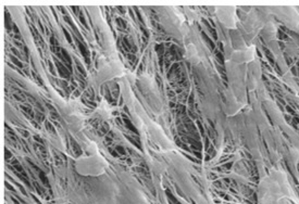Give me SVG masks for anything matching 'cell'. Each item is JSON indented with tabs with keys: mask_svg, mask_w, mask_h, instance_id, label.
Masks as SVG:
<instances>
[{
	"mask_svg": "<svg viewBox=\"0 0 299 204\" xmlns=\"http://www.w3.org/2000/svg\"><path fill=\"white\" fill-rule=\"evenodd\" d=\"M117 22H120V23H117L120 26H126V24H125L126 22H124L122 19H117Z\"/></svg>",
	"mask_w": 299,
	"mask_h": 204,
	"instance_id": "5b68a950",
	"label": "cell"
},
{
	"mask_svg": "<svg viewBox=\"0 0 299 204\" xmlns=\"http://www.w3.org/2000/svg\"><path fill=\"white\" fill-rule=\"evenodd\" d=\"M46 129L48 130V132H50L51 133H53V135H56V129H54V128L52 127V125L50 124L49 122H47V123H46Z\"/></svg>",
	"mask_w": 299,
	"mask_h": 204,
	"instance_id": "277c9868",
	"label": "cell"
},
{
	"mask_svg": "<svg viewBox=\"0 0 299 204\" xmlns=\"http://www.w3.org/2000/svg\"><path fill=\"white\" fill-rule=\"evenodd\" d=\"M12 61H13L14 63H15V64H17V65H19L20 67H22V63L17 61V60H16V59H15V58H14V57H12Z\"/></svg>",
	"mask_w": 299,
	"mask_h": 204,
	"instance_id": "8992f818",
	"label": "cell"
},
{
	"mask_svg": "<svg viewBox=\"0 0 299 204\" xmlns=\"http://www.w3.org/2000/svg\"><path fill=\"white\" fill-rule=\"evenodd\" d=\"M123 120H124V123H125V124H126V126H127V127L130 128V130H132V132H136V133H137V130H136V128H135V127H134V125H133L132 123H130V120H129V118L124 116V118H123Z\"/></svg>",
	"mask_w": 299,
	"mask_h": 204,
	"instance_id": "3957f363",
	"label": "cell"
},
{
	"mask_svg": "<svg viewBox=\"0 0 299 204\" xmlns=\"http://www.w3.org/2000/svg\"><path fill=\"white\" fill-rule=\"evenodd\" d=\"M77 45H78L79 50H81V52L83 53V55L85 57V60H86L87 62H89V52H88V50L85 48L84 45L81 44V41H79V40H77Z\"/></svg>",
	"mask_w": 299,
	"mask_h": 204,
	"instance_id": "7a4b0ae2",
	"label": "cell"
},
{
	"mask_svg": "<svg viewBox=\"0 0 299 204\" xmlns=\"http://www.w3.org/2000/svg\"><path fill=\"white\" fill-rule=\"evenodd\" d=\"M63 32H64V35H65V36H66V39H67V41H69V42H71V41H72V40H71V37H70V35L67 34V32L65 31V29H64Z\"/></svg>",
	"mask_w": 299,
	"mask_h": 204,
	"instance_id": "52a82bcc",
	"label": "cell"
},
{
	"mask_svg": "<svg viewBox=\"0 0 299 204\" xmlns=\"http://www.w3.org/2000/svg\"><path fill=\"white\" fill-rule=\"evenodd\" d=\"M56 65H57L58 70H59V73H60V75H61V76L69 77V71L66 70V67H64L59 61H56Z\"/></svg>",
	"mask_w": 299,
	"mask_h": 204,
	"instance_id": "6da1fadb",
	"label": "cell"
},
{
	"mask_svg": "<svg viewBox=\"0 0 299 204\" xmlns=\"http://www.w3.org/2000/svg\"><path fill=\"white\" fill-rule=\"evenodd\" d=\"M79 17H81V21H82V23H83V24L85 25V26L87 27V24H86V22H85V19H84V16H83L82 14H81V15H79Z\"/></svg>",
	"mask_w": 299,
	"mask_h": 204,
	"instance_id": "ba28073f",
	"label": "cell"
}]
</instances>
